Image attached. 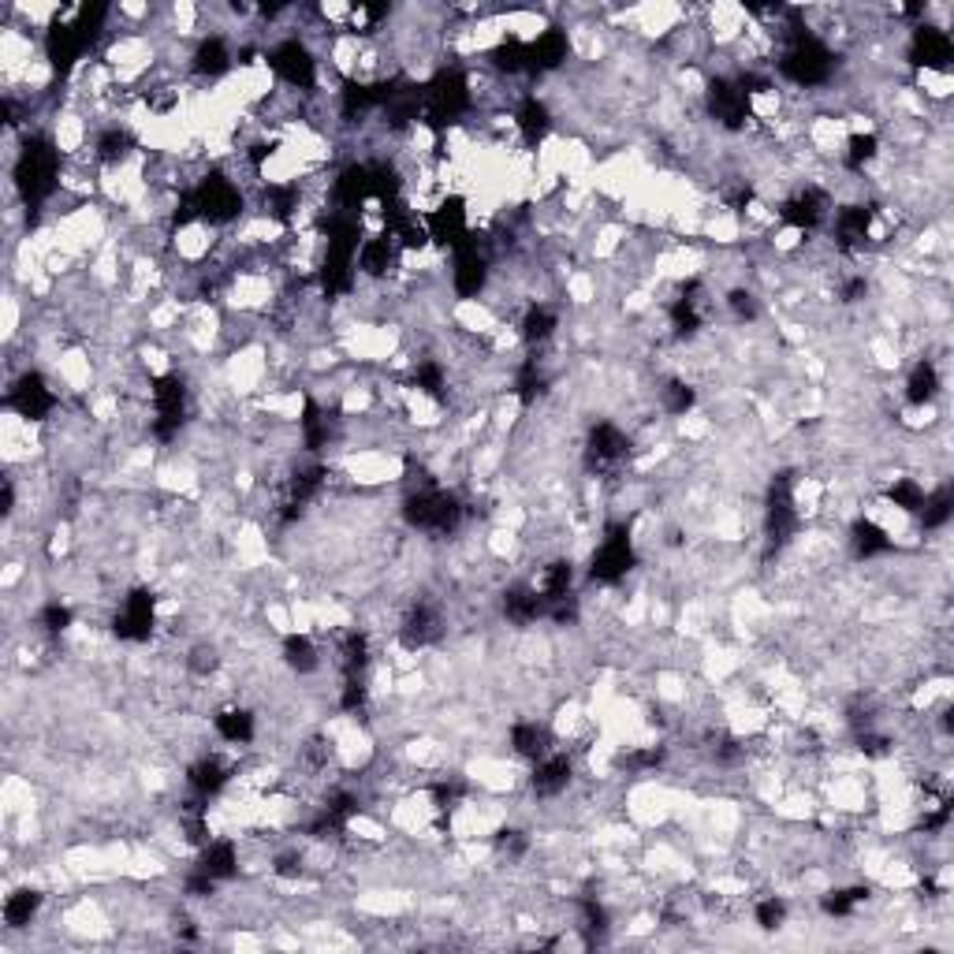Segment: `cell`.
Returning a JSON list of instances; mask_svg holds the SVG:
<instances>
[{
  "label": "cell",
  "instance_id": "1",
  "mask_svg": "<svg viewBox=\"0 0 954 954\" xmlns=\"http://www.w3.org/2000/svg\"><path fill=\"white\" fill-rule=\"evenodd\" d=\"M46 895H49L46 887L30 884V880L23 887H16V892L4 898V928L8 932H23L27 925H34L38 914L46 910Z\"/></svg>",
  "mask_w": 954,
  "mask_h": 954
}]
</instances>
